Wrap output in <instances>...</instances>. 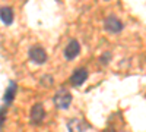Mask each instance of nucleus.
Wrapping results in <instances>:
<instances>
[{
    "label": "nucleus",
    "instance_id": "obj_1",
    "mask_svg": "<svg viewBox=\"0 0 146 132\" xmlns=\"http://www.w3.org/2000/svg\"><path fill=\"white\" fill-rule=\"evenodd\" d=\"M54 104L57 109H62V110H66L67 107L70 106L72 103V94L67 91V90H58L54 95V98H53Z\"/></svg>",
    "mask_w": 146,
    "mask_h": 132
},
{
    "label": "nucleus",
    "instance_id": "obj_2",
    "mask_svg": "<svg viewBox=\"0 0 146 132\" xmlns=\"http://www.w3.org/2000/svg\"><path fill=\"white\" fill-rule=\"evenodd\" d=\"M28 56H29L31 60L34 63H36V65H42L47 60V53H45V50L42 49L41 46H32L29 49V52H28Z\"/></svg>",
    "mask_w": 146,
    "mask_h": 132
},
{
    "label": "nucleus",
    "instance_id": "obj_3",
    "mask_svg": "<svg viewBox=\"0 0 146 132\" xmlns=\"http://www.w3.org/2000/svg\"><path fill=\"white\" fill-rule=\"evenodd\" d=\"M123 22H121L117 16H114V15H110V16H107L105 18V21H104V28L108 31V32H111V34H117V32H120L121 29H123Z\"/></svg>",
    "mask_w": 146,
    "mask_h": 132
},
{
    "label": "nucleus",
    "instance_id": "obj_4",
    "mask_svg": "<svg viewBox=\"0 0 146 132\" xmlns=\"http://www.w3.org/2000/svg\"><path fill=\"white\" fill-rule=\"evenodd\" d=\"M44 116H45V110H44V106L41 103H36L32 106L31 109V122L34 125H38L44 121Z\"/></svg>",
    "mask_w": 146,
    "mask_h": 132
},
{
    "label": "nucleus",
    "instance_id": "obj_5",
    "mask_svg": "<svg viewBox=\"0 0 146 132\" xmlns=\"http://www.w3.org/2000/svg\"><path fill=\"white\" fill-rule=\"evenodd\" d=\"M86 78H88V70L85 68H79L76 70H73V74L70 76V82L73 87H80L86 81Z\"/></svg>",
    "mask_w": 146,
    "mask_h": 132
},
{
    "label": "nucleus",
    "instance_id": "obj_6",
    "mask_svg": "<svg viewBox=\"0 0 146 132\" xmlns=\"http://www.w3.org/2000/svg\"><path fill=\"white\" fill-rule=\"evenodd\" d=\"M80 52V44L76 41V40H72L69 41V44L66 46V49H64V57H66V60H73Z\"/></svg>",
    "mask_w": 146,
    "mask_h": 132
},
{
    "label": "nucleus",
    "instance_id": "obj_7",
    "mask_svg": "<svg viewBox=\"0 0 146 132\" xmlns=\"http://www.w3.org/2000/svg\"><path fill=\"white\" fill-rule=\"evenodd\" d=\"M67 131L69 132H83L85 131V123L80 121V119L73 117L67 122Z\"/></svg>",
    "mask_w": 146,
    "mask_h": 132
},
{
    "label": "nucleus",
    "instance_id": "obj_8",
    "mask_svg": "<svg viewBox=\"0 0 146 132\" xmlns=\"http://www.w3.org/2000/svg\"><path fill=\"white\" fill-rule=\"evenodd\" d=\"M16 91H18V87H16V84H15L13 81H12V82L9 84V87H7L6 92H5V97H3V101L6 103V106H7V104H10L12 101H13Z\"/></svg>",
    "mask_w": 146,
    "mask_h": 132
},
{
    "label": "nucleus",
    "instance_id": "obj_9",
    "mask_svg": "<svg viewBox=\"0 0 146 132\" xmlns=\"http://www.w3.org/2000/svg\"><path fill=\"white\" fill-rule=\"evenodd\" d=\"M0 12H2V13H0L2 22L5 23V25H10V23L13 22V10H12V7H9V6H3Z\"/></svg>",
    "mask_w": 146,
    "mask_h": 132
},
{
    "label": "nucleus",
    "instance_id": "obj_10",
    "mask_svg": "<svg viewBox=\"0 0 146 132\" xmlns=\"http://www.w3.org/2000/svg\"><path fill=\"white\" fill-rule=\"evenodd\" d=\"M110 57H111V54H110V53H105V54H102V56H101L100 60H101V63H104V65H105V63H108V59H110Z\"/></svg>",
    "mask_w": 146,
    "mask_h": 132
}]
</instances>
